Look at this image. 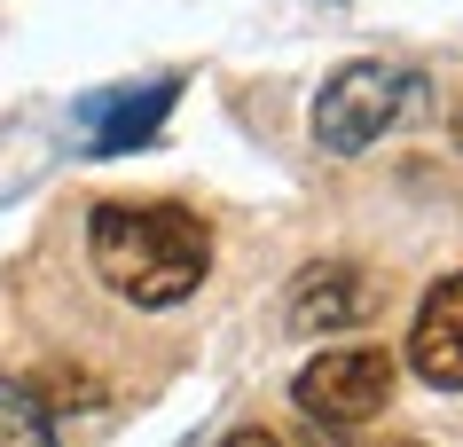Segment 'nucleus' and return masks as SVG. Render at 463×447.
Masks as SVG:
<instances>
[{
	"instance_id": "nucleus-1",
	"label": "nucleus",
	"mask_w": 463,
	"mask_h": 447,
	"mask_svg": "<svg viewBox=\"0 0 463 447\" xmlns=\"http://www.w3.org/2000/svg\"><path fill=\"white\" fill-rule=\"evenodd\" d=\"M87 259L126 306H181L213 275V228L189 204H95L87 212Z\"/></svg>"
},
{
	"instance_id": "nucleus-2",
	"label": "nucleus",
	"mask_w": 463,
	"mask_h": 447,
	"mask_svg": "<svg viewBox=\"0 0 463 447\" xmlns=\"http://www.w3.org/2000/svg\"><path fill=\"white\" fill-rule=\"evenodd\" d=\"M392 385H401V361L385 346H330L291 377V400L315 424H369V416H385Z\"/></svg>"
},
{
	"instance_id": "nucleus-3",
	"label": "nucleus",
	"mask_w": 463,
	"mask_h": 447,
	"mask_svg": "<svg viewBox=\"0 0 463 447\" xmlns=\"http://www.w3.org/2000/svg\"><path fill=\"white\" fill-rule=\"evenodd\" d=\"M409 95H416V79L385 71V63H345V71H330V87L315 95V142L330 149V157H362V149L409 110Z\"/></svg>"
},
{
	"instance_id": "nucleus-4",
	"label": "nucleus",
	"mask_w": 463,
	"mask_h": 447,
	"mask_svg": "<svg viewBox=\"0 0 463 447\" xmlns=\"http://www.w3.org/2000/svg\"><path fill=\"white\" fill-rule=\"evenodd\" d=\"M409 361H416V377H424V385H439V393H463V275L432 283V298L416 306Z\"/></svg>"
},
{
	"instance_id": "nucleus-5",
	"label": "nucleus",
	"mask_w": 463,
	"mask_h": 447,
	"mask_svg": "<svg viewBox=\"0 0 463 447\" xmlns=\"http://www.w3.org/2000/svg\"><path fill=\"white\" fill-rule=\"evenodd\" d=\"M369 306H377V291H369V275L362 267H345V259H322V267H307L291 283V330H345V322H362Z\"/></svg>"
},
{
	"instance_id": "nucleus-6",
	"label": "nucleus",
	"mask_w": 463,
	"mask_h": 447,
	"mask_svg": "<svg viewBox=\"0 0 463 447\" xmlns=\"http://www.w3.org/2000/svg\"><path fill=\"white\" fill-rule=\"evenodd\" d=\"M0 447H55V408L24 377H0Z\"/></svg>"
},
{
	"instance_id": "nucleus-7",
	"label": "nucleus",
	"mask_w": 463,
	"mask_h": 447,
	"mask_svg": "<svg viewBox=\"0 0 463 447\" xmlns=\"http://www.w3.org/2000/svg\"><path fill=\"white\" fill-rule=\"evenodd\" d=\"M228 447H283V440H275V432H260V424H251V432H236V440H228Z\"/></svg>"
},
{
	"instance_id": "nucleus-8",
	"label": "nucleus",
	"mask_w": 463,
	"mask_h": 447,
	"mask_svg": "<svg viewBox=\"0 0 463 447\" xmlns=\"http://www.w3.org/2000/svg\"><path fill=\"white\" fill-rule=\"evenodd\" d=\"M448 134H456V149H463V102H456V110H448Z\"/></svg>"
},
{
	"instance_id": "nucleus-9",
	"label": "nucleus",
	"mask_w": 463,
	"mask_h": 447,
	"mask_svg": "<svg viewBox=\"0 0 463 447\" xmlns=\"http://www.w3.org/2000/svg\"><path fill=\"white\" fill-rule=\"evenodd\" d=\"M385 447H416V440H385Z\"/></svg>"
}]
</instances>
